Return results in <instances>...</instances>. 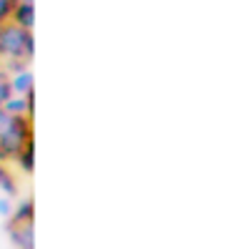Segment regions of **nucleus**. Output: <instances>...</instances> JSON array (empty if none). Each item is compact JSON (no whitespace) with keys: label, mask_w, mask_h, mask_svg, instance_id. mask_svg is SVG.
I'll return each instance as SVG.
<instances>
[{"label":"nucleus","mask_w":234,"mask_h":249,"mask_svg":"<svg viewBox=\"0 0 234 249\" xmlns=\"http://www.w3.org/2000/svg\"><path fill=\"white\" fill-rule=\"evenodd\" d=\"M0 189H3L5 196H16L18 194V181H16L13 171L5 164H0Z\"/></svg>","instance_id":"7"},{"label":"nucleus","mask_w":234,"mask_h":249,"mask_svg":"<svg viewBox=\"0 0 234 249\" xmlns=\"http://www.w3.org/2000/svg\"><path fill=\"white\" fill-rule=\"evenodd\" d=\"M8 237L18 249H36V219L8 216Z\"/></svg>","instance_id":"3"},{"label":"nucleus","mask_w":234,"mask_h":249,"mask_svg":"<svg viewBox=\"0 0 234 249\" xmlns=\"http://www.w3.org/2000/svg\"><path fill=\"white\" fill-rule=\"evenodd\" d=\"M33 89H36V76H33V71H28V66L10 73V93L28 96Z\"/></svg>","instance_id":"4"},{"label":"nucleus","mask_w":234,"mask_h":249,"mask_svg":"<svg viewBox=\"0 0 234 249\" xmlns=\"http://www.w3.org/2000/svg\"><path fill=\"white\" fill-rule=\"evenodd\" d=\"M16 164L20 166L23 174H33L36 171V141L33 139L20 149V154L16 156Z\"/></svg>","instance_id":"6"},{"label":"nucleus","mask_w":234,"mask_h":249,"mask_svg":"<svg viewBox=\"0 0 234 249\" xmlns=\"http://www.w3.org/2000/svg\"><path fill=\"white\" fill-rule=\"evenodd\" d=\"M33 139V126L28 116H16L0 108V164L16 161L20 149Z\"/></svg>","instance_id":"2"},{"label":"nucleus","mask_w":234,"mask_h":249,"mask_svg":"<svg viewBox=\"0 0 234 249\" xmlns=\"http://www.w3.org/2000/svg\"><path fill=\"white\" fill-rule=\"evenodd\" d=\"M20 0H0V25L13 20V13H16Z\"/></svg>","instance_id":"9"},{"label":"nucleus","mask_w":234,"mask_h":249,"mask_svg":"<svg viewBox=\"0 0 234 249\" xmlns=\"http://www.w3.org/2000/svg\"><path fill=\"white\" fill-rule=\"evenodd\" d=\"M13 23H18V25L28 28V31H33L36 28V5H33V0H20L16 13H13Z\"/></svg>","instance_id":"5"},{"label":"nucleus","mask_w":234,"mask_h":249,"mask_svg":"<svg viewBox=\"0 0 234 249\" xmlns=\"http://www.w3.org/2000/svg\"><path fill=\"white\" fill-rule=\"evenodd\" d=\"M36 55V38L33 31L18 25V23H3L0 25V63H8V73L25 68L28 61Z\"/></svg>","instance_id":"1"},{"label":"nucleus","mask_w":234,"mask_h":249,"mask_svg":"<svg viewBox=\"0 0 234 249\" xmlns=\"http://www.w3.org/2000/svg\"><path fill=\"white\" fill-rule=\"evenodd\" d=\"M13 214V201H10V196H0V216H10Z\"/></svg>","instance_id":"10"},{"label":"nucleus","mask_w":234,"mask_h":249,"mask_svg":"<svg viewBox=\"0 0 234 249\" xmlns=\"http://www.w3.org/2000/svg\"><path fill=\"white\" fill-rule=\"evenodd\" d=\"M8 96H10V73L3 63H0V108H3V104L8 101Z\"/></svg>","instance_id":"8"}]
</instances>
